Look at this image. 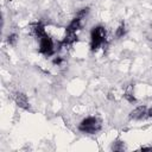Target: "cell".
<instances>
[{
    "label": "cell",
    "instance_id": "6",
    "mask_svg": "<svg viewBox=\"0 0 152 152\" xmlns=\"http://www.w3.org/2000/svg\"><path fill=\"white\" fill-rule=\"evenodd\" d=\"M82 21H83V19H81V18H78V17H76V15H75V18H74V19L69 23V25L66 26L65 32L77 33V32L82 28Z\"/></svg>",
    "mask_w": 152,
    "mask_h": 152
},
{
    "label": "cell",
    "instance_id": "17",
    "mask_svg": "<svg viewBox=\"0 0 152 152\" xmlns=\"http://www.w3.org/2000/svg\"><path fill=\"white\" fill-rule=\"evenodd\" d=\"M80 1H83V0H80Z\"/></svg>",
    "mask_w": 152,
    "mask_h": 152
},
{
    "label": "cell",
    "instance_id": "13",
    "mask_svg": "<svg viewBox=\"0 0 152 152\" xmlns=\"http://www.w3.org/2000/svg\"><path fill=\"white\" fill-rule=\"evenodd\" d=\"M89 12H90V8L87 6V7H82V8H80V11L76 13V17H78V18H81V19H84L88 14H89Z\"/></svg>",
    "mask_w": 152,
    "mask_h": 152
},
{
    "label": "cell",
    "instance_id": "16",
    "mask_svg": "<svg viewBox=\"0 0 152 152\" xmlns=\"http://www.w3.org/2000/svg\"><path fill=\"white\" fill-rule=\"evenodd\" d=\"M147 116H148V118H152V107L147 110Z\"/></svg>",
    "mask_w": 152,
    "mask_h": 152
},
{
    "label": "cell",
    "instance_id": "15",
    "mask_svg": "<svg viewBox=\"0 0 152 152\" xmlns=\"http://www.w3.org/2000/svg\"><path fill=\"white\" fill-rule=\"evenodd\" d=\"M140 151H152V146H141Z\"/></svg>",
    "mask_w": 152,
    "mask_h": 152
},
{
    "label": "cell",
    "instance_id": "3",
    "mask_svg": "<svg viewBox=\"0 0 152 152\" xmlns=\"http://www.w3.org/2000/svg\"><path fill=\"white\" fill-rule=\"evenodd\" d=\"M39 52L46 57H50L55 53V44L51 37L46 33L44 37L39 39Z\"/></svg>",
    "mask_w": 152,
    "mask_h": 152
},
{
    "label": "cell",
    "instance_id": "1",
    "mask_svg": "<svg viewBox=\"0 0 152 152\" xmlns=\"http://www.w3.org/2000/svg\"><path fill=\"white\" fill-rule=\"evenodd\" d=\"M107 42V31L102 25H96L90 30V51L95 52Z\"/></svg>",
    "mask_w": 152,
    "mask_h": 152
},
{
    "label": "cell",
    "instance_id": "8",
    "mask_svg": "<svg viewBox=\"0 0 152 152\" xmlns=\"http://www.w3.org/2000/svg\"><path fill=\"white\" fill-rule=\"evenodd\" d=\"M78 40L77 33H72V32H65V36L63 38V40L61 42L62 46H71L74 45L76 42Z\"/></svg>",
    "mask_w": 152,
    "mask_h": 152
},
{
    "label": "cell",
    "instance_id": "5",
    "mask_svg": "<svg viewBox=\"0 0 152 152\" xmlns=\"http://www.w3.org/2000/svg\"><path fill=\"white\" fill-rule=\"evenodd\" d=\"M147 110H148V109H147L146 106H138V107H135L133 110L129 112L128 118H129L131 120H137V121L144 120V119L148 118V116H147Z\"/></svg>",
    "mask_w": 152,
    "mask_h": 152
},
{
    "label": "cell",
    "instance_id": "12",
    "mask_svg": "<svg viewBox=\"0 0 152 152\" xmlns=\"http://www.w3.org/2000/svg\"><path fill=\"white\" fill-rule=\"evenodd\" d=\"M18 42V34L17 33H10L7 37H6V43L11 46H14Z\"/></svg>",
    "mask_w": 152,
    "mask_h": 152
},
{
    "label": "cell",
    "instance_id": "2",
    "mask_svg": "<svg viewBox=\"0 0 152 152\" xmlns=\"http://www.w3.org/2000/svg\"><path fill=\"white\" fill-rule=\"evenodd\" d=\"M101 121L96 116H87L78 124V131L86 134H95L101 131Z\"/></svg>",
    "mask_w": 152,
    "mask_h": 152
},
{
    "label": "cell",
    "instance_id": "4",
    "mask_svg": "<svg viewBox=\"0 0 152 152\" xmlns=\"http://www.w3.org/2000/svg\"><path fill=\"white\" fill-rule=\"evenodd\" d=\"M13 100H14V103H15L19 108L25 109V110H30V109H31L28 99H27V96H26L23 91H15L14 95H13Z\"/></svg>",
    "mask_w": 152,
    "mask_h": 152
},
{
    "label": "cell",
    "instance_id": "11",
    "mask_svg": "<svg viewBox=\"0 0 152 152\" xmlns=\"http://www.w3.org/2000/svg\"><path fill=\"white\" fill-rule=\"evenodd\" d=\"M124 97L126 99V101L127 102H129V103H135L137 102V97L134 96V93H133V88H132V86H129L127 89H126V91L124 93Z\"/></svg>",
    "mask_w": 152,
    "mask_h": 152
},
{
    "label": "cell",
    "instance_id": "7",
    "mask_svg": "<svg viewBox=\"0 0 152 152\" xmlns=\"http://www.w3.org/2000/svg\"><path fill=\"white\" fill-rule=\"evenodd\" d=\"M31 30H32V33L34 34L36 38L40 39L42 37H44L46 34V31H45V26L40 23V21H37V23H33L31 25Z\"/></svg>",
    "mask_w": 152,
    "mask_h": 152
},
{
    "label": "cell",
    "instance_id": "10",
    "mask_svg": "<svg viewBox=\"0 0 152 152\" xmlns=\"http://www.w3.org/2000/svg\"><path fill=\"white\" fill-rule=\"evenodd\" d=\"M126 33H127L126 24H125V21H121V23L119 24V26L116 27V30H115V37H116L118 39H120V38H124V37L126 36Z\"/></svg>",
    "mask_w": 152,
    "mask_h": 152
},
{
    "label": "cell",
    "instance_id": "14",
    "mask_svg": "<svg viewBox=\"0 0 152 152\" xmlns=\"http://www.w3.org/2000/svg\"><path fill=\"white\" fill-rule=\"evenodd\" d=\"M63 62H64V59H63V57H61V56H56V57H53V59H52V64H53V65H57V66H61V65L63 64Z\"/></svg>",
    "mask_w": 152,
    "mask_h": 152
},
{
    "label": "cell",
    "instance_id": "9",
    "mask_svg": "<svg viewBox=\"0 0 152 152\" xmlns=\"http://www.w3.org/2000/svg\"><path fill=\"white\" fill-rule=\"evenodd\" d=\"M110 150H112V151H116V152L125 151V150H126V144H125V141L121 140V139H115V140L112 142Z\"/></svg>",
    "mask_w": 152,
    "mask_h": 152
}]
</instances>
